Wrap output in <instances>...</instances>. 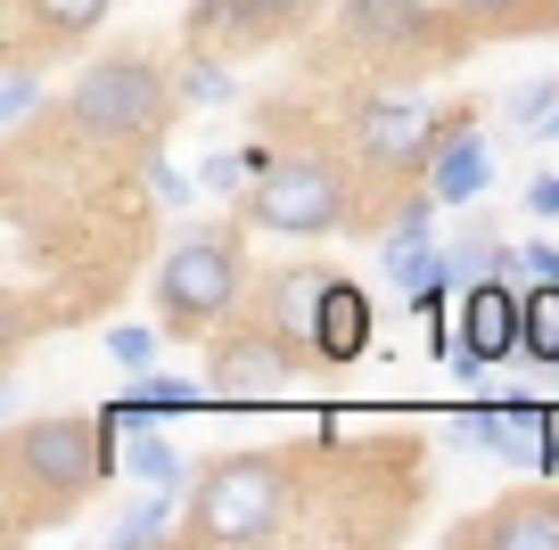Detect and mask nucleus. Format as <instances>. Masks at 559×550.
<instances>
[{
    "mask_svg": "<svg viewBox=\"0 0 559 550\" xmlns=\"http://www.w3.org/2000/svg\"><path fill=\"white\" fill-rule=\"evenodd\" d=\"M116 428H107V411L99 419H83V411H58V419H25L17 435H9V501H17V526H34V517H58V510H74V501L91 493V485L116 468Z\"/></svg>",
    "mask_w": 559,
    "mask_h": 550,
    "instance_id": "obj_1",
    "label": "nucleus"
},
{
    "mask_svg": "<svg viewBox=\"0 0 559 550\" xmlns=\"http://www.w3.org/2000/svg\"><path fill=\"white\" fill-rule=\"evenodd\" d=\"M297 510V485L288 468L263 461V452H230L198 477L190 510H181V542H214V550H239V542H272Z\"/></svg>",
    "mask_w": 559,
    "mask_h": 550,
    "instance_id": "obj_2",
    "label": "nucleus"
},
{
    "mask_svg": "<svg viewBox=\"0 0 559 550\" xmlns=\"http://www.w3.org/2000/svg\"><path fill=\"white\" fill-rule=\"evenodd\" d=\"M174 99L181 91L165 83L148 58H91V67L74 74V91H67L58 116H67L83 140H99V148H140L148 156L165 140V123H174Z\"/></svg>",
    "mask_w": 559,
    "mask_h": 550,
    "instance_id": "obj_3",
    "label": "nucleus"
},
{
    "mask_svg": "<svg viewBox=\"0 0 559 550\" xmlns=\"http://www.w3.org/2000/svg\"><path fill=\"white\" fill-rule=\"evenodd\" d=\"M247 272H239V230L230 223H206L190 239L165 247L157 263V321L165 337H198V328H223V312L239 304Z\"/></svg>",
    "mask_w": 559,
    "mask_h": 550,
    "instance_id": "obj_4",
    "label": "nucleus"
},
{
    "mask_svg": "<svg viewBox=\"0 0 559 550\" xmlns=\"http://www.w3.org/2000/svg\"><path fill=\"white\" fill-rule=\"evenodd\" d=\"M354 214V190L330 156H272V172H255L247 190V223L280 230V239H330Z\"/></svg>",
    "mask_w": 559,
    "mask_h": 550,
    "instance_id": "obj_5",
    "label": "nucleus"
},
{
    "mask_svg": "<svg viewBox=\"0 0 559 550\" xmlns=\"http://www.w3.org/2000/svg\"><path fill=\"white\" fill-rule=\"evenodd\" d=\"M313 361L321 354L305 337H288L280 321H255V328H230V337L214 345L206 386H214V403H280Z\"/></svg>",
    "mask_w": 559,
    "mask_h": 550,
    "instance_id": "obj_6",
    "label": "nucleus"
},
{
    "mask_svg": "<svg viewBox=\"0 0 559 550\" xmlns=\"http://www.w3.org/2000/svg\"><path fill=\"white\" fill-rule=\"evenodd\" d=\"M453 25H469L461 9H419V0H346L337 9V41L354 58H379V67H428V58L453 50Z\"/></svg>",
    "mask_w": 559,
    "mask_h": 550,
    "instance_id": "obj_7",
    "label": "nucleus"
},
{
    "mask_svg": "<svg viewBox=\"0 0 559 550\" xmlns=\"http://www.w3.org/2000/svg\"><path fill=\"white\" fill-rule=\"evenodd\" d=\"M519 345H526V279H502V272L469 279L461 288V328L444 345V370L453 379H486V370L519 361Z\"/></svg>",
    "mask_w": 559,
    "mask_h": 550,
    "instance_id": "obj_8",
    "label": "nucleus"
},
{
    "mask_svg": "<svg viewBox=\"0 0 559 550\" xmlns=\"http://www.w3.org/2000/svg\"><path fill=\"white\" fill-rule=\"evenodd\" d=\"M444 123H453V107H419V99H386L379 91V99L354 107V148H362V165L379 181H412V172H428Z\"/></svg>",
    "mask_w": 559,
    "mask_h": 550,
    "instance_id": "obj_9",
    "label": "nucleus"
},
{
    "mask_svg": "<svg viewBox=\"0 0 559 550\" xmlns=\"http://www.w3.org/2000/svg\"><path fill=\"white\" fill-rule=\"evenodd\" d=\"M313 0H190V41L198 50H263V41L297 34Z\"/></svg>",
    "mask_w": 559,
    "mask_h": 550,
    "instance_id": "obj_10",
    "label": "nucleus"
},
{
    "mask_svg": "<svg viewBox=\"0 0 559 550\" xmlns=\"http://www.w3.org/2000/svg\"><path fill=\"white\" fill-rule=\"evenodd\" d=\"M559 550V485H535V493L493 501L486 517L453 526V550Z\"/></svg>",
    "mask_w": 559,
    "mask_h": 550,
    "instance_id": "obj_11",
    "label": "nucleus"
},
{
    "mask_svg": "<svg viewBox=\"0 0 559 550\" xmlns=\"http://www.w3.org/2000/svg\"><path fill=\"white\" fill-rule=\"evenodd\" d=\"M559 411H543V403L510 395V403H461L453 428L469 435V444H486L493 461H526V452H543V435H551Z\"/></svg>",
    "mask_w": 559,
    "mask_h": 550,
    "instance_id": "obj_12",
    "label": "nucleus"
},
{
    "mask_svg": "<svg viewBox=\"0 0 559 550\" xmlns=\"http://www.w3.org/2000/svg\"><path fill=\"white\" fill-rule=\"evenodd\" d=\"M486 181H493V148H486V132L469 123V107H453L437 156H428V190H437L444 206H469V198H486Z\"/></svg>",
    "mask_w": 559,
    "mask_h": 550,
    "instance_id": "obj_13",
    "label": "nucleus"
},
{
    "mask_svg": "<svg viewBox=\"0 0 559 550\" xmlns=\"http://www.w3.org/2000/svg\"><path fill=\"white\" fill-rule=\"evenodd\" d=\"M313 354L330 361V370H346V361H362L370 354V337H379V312H370V296L354 288V279H330L321 288V312H313Z\"/></svg>",
    "mask_w": 559,
    "mask_h": 550,
    "instance_id": "obj_14",
    "label": "nucleus"
},
{
    "mask_svg": "<svg viewBox=\"0 0 559 550\" xmlns=\"http://www.w3.org/2000/svg\"><path fill=\"white\" fill-rule=\"evenodd\" d=\"M9 9L25 17L17 50H25V58H41V50H67V41L99 34V17L116 9V0H9Z\"/></svg>",
    "mask_w": 559,
    "mask_h": 550,
    "instance_id": "obj_15",
    "label": "nucleus"
},
{
    "mask_svg": "<svg viewBox=\"0 0 559 550\" xmlns=\"http://www.w3.org/2000/svg\"><path fill=\"white\" fill-rule=\"evenodd\" d=\"M330 263H288V272H272L263 279V321H280L288 328V337H305V328H313V312H321V288H330ZM313 345V337H305Z\"/></svg>",
    "mask_w": 559,
    "mask_h": 550,
    "instance_id": "obj_16",
    "label": "nucleus"
},
{
    "mask_svg": "<svg viewBox=\"0 0 559 550\" xmlns=\"http://www.w3.org/2000/svg\"><path fill=\"white\" fill-rule=\"evenodd\" d=\"M519 361L559 370V279H526V345H519Z\"/></svg>",
    "mask_w": 559,
    "mask_h": 550,
    "instance_id": "obj_17",
    "label": "nucleus"
},
{
    "mask_svg": "<svg viewBox=\"0 0 559 550\" xmlns=\"http://www.w3.org/2000/svg\"><path fill=\"white\" fill-rule=\"evenodd\" d=\"M165 534H181L174 526V485H148V501H132V510L107 526V542L116 550H148V542H165Z\"/></svg>",
    "mask_w": 559,
    "mask_h": 550,
    "instance_id": "obj_18",
    "label": "nucleus"
},
{
    "mask_svg": "<svg viewBox=\"0 0 559 550\" xmlns=\"http://www.w3.org/2000/svg\"><path fill=\"white\" fill-rule=\"evenodd\" d=\"M123 461H132V477H140V485H181V452L165 444V428L123 435Z\"/></svg>",
    "mask_w": 559,
    "mask_h": 550,
    "instance_id": "obj_19",
    "label": "nucleus"
},
{
    "mask_svg": "<svg viewBox=\"0 0 559 550\" xmlns=\"http://www.w3.org/2000/svg\"><path fill=\"white\" fill-rule=\"evenodd\" d=\"M132 386H140L148 403H157L165 419H174V411H198V403H214V386H190V379H157V370H140Z\"/></svg>",
    "mask_w": 559,
    "mask_h": 550,
    "instance_id": "obj_20",
    "label": "nucleus"
},
{
    "mask_svg": "<svg viewBox=\"0 0 559 550\" xmlns=\"http://www.w3.org/2000/svg\"><path fill=\"white\" fill-rule=\"evenodd\" d=\"M181 99H190V107H214V99H230V74H223V58H198L190 50V67H181Z\"/></svg>",
    "mask_w": 559,
    "mask_h": 550,
    "instance_id": "obj_21",
    "label": "nucleus"
},
{
    "mask_svg": "<svg viewBox=\"0 0 559 550\" xmlns=\"http://www.w3.org/2000/svg\"><path fill=\"white\" fill-rule=\"evenodd\" d=\"M34 99H41V83H34V58H9V74H0V116H9V123H25V116H34Z\"/></svg>",
    "mask_w": 559,
    "mask_h": 550,
    "instance_id": "obj_22",
    "label": "nucleus"
},
{
    "mask_svg": "<svg viewBox=\"0 0 559 550\" xmlns=\"http://www.w3.org/2000/svg\"><path fill=\"white\" fill-rule=\"evenodd\" d=\"M157 328H107V354H116L123 370H148V361H157Z\"/></svg>",
    "mask_w": 559,
    "mask_h": 550,
    "instance_id": "obj_23",
    "label": "nucleus"
},
{
    "mask_svg": "<svg viewBox=\"0 0 559 550\" xmlns=\"http://www.w3.org/2000/svg\"><path fill=\"white\" fill-rule=\"evenodd\" d=\"M247 181H255V165H247V148L239 156H206V172H198V190H247Z\"/></svg>",
    "mask_w": 559,
    "mask_h": 550,
    "instance_id": "obj_24",
    "label": "nucleus"
},
{
    "mask_svg": "<svg viewBox=\"0 0 559 550\" xmlns=\"http://www.w3.org/2000/svg\"><path fill=\"white\" fill-rule=\"evenodd\" d=\"M551 107H559V83H526V91H510V116H519V132H535Z\"/></svg>",
    "mask_w": 559,
    "mask_h": 550,
    "instance_id": "obj_25",
    "label": "nucleus"
},
{
    "mask_svg": "<svg viewBox=\"0 0 559 550\" xmlns=\"http://www.w3.org/2000/svg\"><path fill=\"white\" fill-rule=\"evenodd\" d=\"M444 9H461L469 25H502V17H519L526 0H444Z\"/></svg>",
    "mask_w": 559,
    "mask_h": 550,
    "instance_id": "obj_26",
    "label": "nucleus"
},
{
    "mask_svg": "<svg viewBox=\"0 0 559 550\" xmlns=\"http://www.w3.org/2000/svg\"><path fill=\"white\" fill-rule=\"evenodd\" d=\"M148 181H157V198H165V206H190V181H181V172L165 165L157 148H148Z\"/></svg>",
    "mask_w": 559,
    "mask_h": 550,
    "instance_id": "obj_27",
    "label": "nucleus"
},
{
    "mask_svg": "<svg viewBox=\"0 0 559 550\" xmlns=\"http://www.w3.org/2000/svg\"><path fill=\"white\" fill-rule=\"evenodd\" d=\"M526 214L559 223V172H535V181H526Z\"/></svg>",
    "mask_w": 559,
    "mask_h": 550,
    "instance_id": "obj_28",
    "label": "nucleus"
},
{
    "mask_svg": "<svg viewBox=\"0 0 559 550\" xmlns=\"http://www.w3.org/2000/svg\"><path fill=\"white\" fill-rule=\"evenodd\" d=\"M526 279H559V239H526Z\"/></svg>",
    "mask_w": 559,
    "mask_h": 550,
    "instance_id": "obj_29",
    "label": "nucleus"
},
{
    "mask_svg": "<svg viewBox=\"0 0 559 550\" xmlns=\"http://www.w3.org/2000/svg\"><path fill=\"white\" fill-rule=\"evenodd\" d=\"M526 140H559V107H551V116H543V123H535Z\"/></svg>",
    "mask_w": 559,
    "mask_h": 550,
    "instance_id": "obj_30",
    "label": "nucleus"
}]
</instances>
